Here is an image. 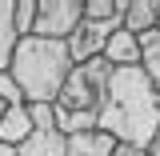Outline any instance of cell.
I'll use <instances>...</instances> for the list:
<instances>
[{
  "label": "cell",
  "mask_w": 160,
  "mask_h": 156,
  "mask_svg": "<svg viewBox=\"0 0 160 156\" xmlns=\"http://www.w3.org/2000/svg\"><path fill=\"white\" fill-rule=\"evenodd\" d=\"M84 20L120 28V0H84Z\"/></svg>",
  "instance_id": "obj_12"
},
{
  "label": "cell",
  "mask_w": 160,
  "mask_h": 156,
  "mask_svg": "<svg viewBox=\"0 0 160 156\" xmlns=\"http://www.w3.org/2000/svg\"><path fill=\"white\" fill-rule=\"evenodd\" d=\"M112 156H148V148H132V144H116Z\"/></svg>",
  "instance_id": "obj_16"
},
{
  "label": "cell",
  "mask_w": 160,
  "mask_h": 156,
  "mask_svg": "<svg viewBox=\"0 0 160 156\" xmlns=\"http://www.w3.org/2000/svg\"><path fill=\"white\" fill-rule=\"evenodd\" d=\"M0 116H4V104H0Z\"/></svg>",
  "instance_id": "obj_20"
},
{
  "label": "cell",
  "mask_w": 160,
  "mask_h": 156,
  "mask_svg": "<svg viewBox=\"0 0 160 156\" xmlns=\"http://www.w3.org/2000/svg\"><path fill=\"white\" fill-rule=\"evenodd\" d=\"M32 128H56V104H28Z\"/></svg>",
  "instance_id": "obj_14"
},
{
  "label": "cell",
  "mask_w": 160,
  "mask_h": 156,
  "mask_svg": "<svg viewBox=\"0 0 160 156\" xmlns=\"http://www.w3.org/2000/svg\"><path fill=\"white\" fill-rule=\"evenodd\" d=\"M8 72L16 80L24 104H56L60 88L72 72L68 44L64 40H44V36H20Z\"/></svg>",
  "instance_id": "obj_2"
},
{
  "label": "cell",
  "mask_w": 160,
  "mask_h": 156,
  "mask_svg": "<svg viewBox=\"0 0 160 156\" xmlns=\"http://www.w3.org/2000/svg\"><path fill=\"white\" fill-rule=\"evenodd\" d=\"M0 104H24V96H20V88H16L8 68H0Z\"/></svg>",
  "instance_id": "obj_15"
},
{
  "label": "cell",
  "mask_w": 160,
  "mask_h": 156,
  "mask_svg": "<svg viewBox=\"0 0 160 156\" xmlns=\"http://www.w3.org/2000/svg\"><path fill=\"white\" fill-rule=\"evenodd\" d=\"M12 4L16 0H0V68H8L12 64V52H16V20H12Z\"/></svg>",
  "instance_id": "obj_11"
},
{
  "label": "cell",
  "mask_w": 160,
  "mask_h": 156,
  "mask_svg": "<svg viewBox=\"0 0 160 156\" xmlns=\"http://www.w3.org/2000/svg\"><path fill=\"white\" fill-rule=\"evenodd\" d=\"M0 156H16V148H12V144H4V140H0Z\"/></svg>",
  "instance_id": "obj_18"
},
{
  "label": "cell",
  "mask_w": 160,
  "mask_h": 156,
  "mask_svg": "<svg viewBox=\"0 0 160 156\" xmlns=\"http://www.w3.org/2000/svg\"><path fill=\"white\" fill-rule=\"evenodd\" d=\"M96 128L108 132L116 144H132V148H148V140L160 128V96L156 84L148 80L144 68H116L104 100L96 112Z\"/></svg>",
  "instance_id": "obj_1"
},
{
  "label": "cell",
  "mask_w": 160,
  "mask_h": 156,
  "mask_svg": "<svg viewBox=\"0 0 160 156\" xmlns=\"http://www.w3.org/2000/svg\"><path fill=\"white\" fill-rule=\"evenodd\" d=\"M156 96H160V80H156Z\"/></svg>",
  "instance_id": "obj_19"
},
{
  "label": "cell",
  "mask_w": 160,
  "mask_h": 156,
  "mask_svg": "<svg viewBox=\"0 0 160 156\" xmlns=\"http://www.w3.org/2000/svg\"><path fill=\"white\" fill-rule=\"evenodd\" d=\"M64 144H68V156H112V148H116V140L108 132H100V128L64 136Z\"/></svg>",
  "instance_id": "obj_9"
},
{
  "label": "cell",
  "mask_w": 160,
  "mask_h": 156,
  "mask_svg": "<svg viewBox=\"0 0 160 156\" xmlns=\"http://www.w3.org/2000/svg\"><path fill=\"white\" fill-rule=\"evenodd\" d=\"M112 72L116 68L104 56L72 64V72H68V80H64V88L56 96V108L60 112H100V100H104V88H108Z\"/></svg>",
  "instance_id": "obj_3"
},
{
  "label": "cell",
  "mask_w": 160,
  "mask_h": 156,
  "mask_svg": "<svg viewBox=\"0 0 160 156\" xmlns=\"http://www.w3.org/2000/svg\"><path fill=\"white\" fill-rule=\"evenodd\" d=\"M84 20V0H36V24L32 36L68 40Z\"/></svg>",
  "instance_id": "obj_4"
},
{
  "label": "cell",
  "mask_w": 160,
  "mask_h": 156,
  "mask_svg": "<svg viewBox=\"0 0 160 156\" xmlns=\"http://www.w3.org/2000/svg\"><path fill=\"white\" fill-rule=\"evenodd\" d=\"M12 20H16L20 36H32V24H36V0H16L12 4Z\"/></svg>",
  "instance_id": "obj_13"
},
{
  "label": "cell",
  "mask_w": 160,
  "mask_h": 156,
  "mask_svg": "<svg viewBox=\"0 0 160 156\" xmlns=\"http://www.w3.org/2000/svg\"><path fill=\"white\" fill-rule=\"evenodd\" d=\"M148 156H160V128H156V136L148 140Z\"/></svg>",
  "instance_id": "obj_17"
},
{
  "label": "cell",
  "mask_w": 160,
  "mask_h": 156,
  "mask_svg": "<svg viewBox=\"0 0 160 156\" xmlns=\"http://www.w3.org/2000/svg\"><path fill=\"white\" fill-rule=\"evenodd\" d=\"M16 156H68V144H64V136L56 128H36L16 148Z\"/></svg>",
  "instance_id": "obj_10"
},
{
  "label": "cell",
  "mask_w": 160,
  "mask_h": 156,
  "mask_svg": "<svg viewBox=\"0 0 160 156\" xmlns=\"http://www.w3.org/2000/svg\"><path fill=\"white\" fill-rule=\"evenodd\" d=\"M104 60H108L112 68H136L140 64V40L132 36V32L116 28V32L108 36V44H104Z\"/></svg>",
  "instance_id": "obj_8"
},
{
  "label": "cell",
  "mask_w": 160,
  "mask_h": 156,
  "mask_svg": "<svg viewBox=\"0 0 160 156\" xmlns=\"http://www.w3.org/2000/svg\"><path fill=\"white\" fill-rule=\"evenodd\" d=\"M120 28L132 36L160 28V0H120Z\"/></svg>",
  "instance_id": "obj_6"
},
{
  "label": "cell",
  "mask_w": 160,
  "mask_h": 156,
  "mask_svg": "<svg viewBox=\"0 0 160 156\" xmlns=\"http://www.w3.org/2000/svg\"><path fill=\"white\" fill-rule=\"evenodd\" d=\"M32 116H28V104H4V116H0V140L20 148L24 140L32 136Z\"/></svg>",
  "instance_id": "obj_7"
},
{
  "label": "cell",
  "mask_w": 160,
  "mask_h": 156,
  "mask_svg": "<svg viewBox=\"0 0 160 156\" xmlns=\"http://www.w3.org/2000/svg\"><path fill=\"white\" fill-rule=\"evenodd\" d=\"M112 32H116L112 24H92V20H80V28L64 40V44H68V60H72V64H84V60L104 56V44H108V36H112Z\"/></svg>",
  "instance_id": "obj_5"
}]
</instances>
